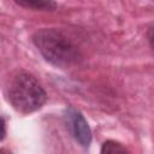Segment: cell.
<instances>
[{"instance_id": "1", "label": "cell", "mask_w": 154, "mask_h": 154, "mask_svg": "<svg viewBox=\"0 0 154 154\" xmlns=\"http://www.w3.org/2000/svg\"><path fill=\"white\" fill-rule=\"evenodd\" d=\"M32 42L41 55L57 67H71L82 59L77 46L58 29L42 28L37 30L32 35Z\"/></svg>"}, {"instance_id": "2", "label": "cell", "mask_w": 154, "mask_h": 154, "mask_svg": "<svg viewBox=\"0 0 154 154\" xmlns=\"http://www.w3.org/2000/svg\"><path fill=\"white\" fill-rule=\"evenodd\" d=\"M6 96L19 113L28 114L40 109L47 101V94L37 78L26 71H17L6 84Z\"/></svg>"}, {"instance_id": "3", "label": "cell", "mask_w": 154, "mask_h": 154, "mask_svg": "<svg viewBox=\"0 0 154 154\" xmlns=\"http://www.w3.org/2000/svg\"><path fill=\"white\" fill-rule=\"evenodd\" d=\"M64 120L75 141L83 148H88L91 143V130L84 116L75 107L69 106L64 111Z\"/></svg>"}, {"instance_id": "4", "label": "cell", "mask_w": 154, "mask_h": 154, "mask_svg": "<svg viewBox=\"0 0 154 154\" xmlns=\"http://www.w3.org/2000/svg\"><path fill=\"white\" fill-rule=\"evenodd\" d=\"M16 4L26 8H34L40 11H53L57 7L54 1H43V0H14Z\"/></svg>"}, {"instance_id": "5", "label": "cell", "mask_w": 154, "mask_h": 154, "mask_svg": "<svg viewBox=\"0 0 154 154\" xmlns=\"http://www.w3.org/2000/svg\"><path fill=\"white\" fill-rule=\"evenodd\" d=\"M100 154H131V153L122 143L113 140H108L102 143Z\"/></svg>"}, {"instance_id": "6", "label": "cell", "mask_w": 154, "mask_h": 154, "mask_svg": "<svg viewBox=\"0 0 154 154\" xmlns=\"http://www.w3.org/2000/svg\"><path fill=\"white\" fill-rule=\"evenodd\" d=\"M147 38L150 45V47L154 49V28H149L147 31Z\"/></svg>"}, {"instance_id": "7", "label": "cell", "mask_w": 154, "mask_h": 154, "mask_svg": "<svg viewBox=\"0 0 154 154\" xmlns=\"http://www.w3.org/2000/svg\"><path fill=\"white\" fill-rule=\"evenodd\" d=\"M1 128H2V131H1V141H2L6 136V122L4 117H1Z\"/></svg>"}]
</instances>
